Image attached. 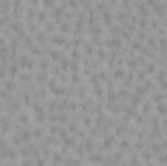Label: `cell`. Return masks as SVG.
Returning <instances> with one entry per match:
<instances>
[{
    "mask_svg": "<svg viewBox=\"0 0 167 166\" xmlns=\"http://www.w3.org/2000/svg\"><path fill=\"white\" fill-rule=\"evenodd\" d=\"M158 111H159V113H167V106H161V104H158Z\"/></svg>",
    "mask_w": 167,
    "mask_h": 166,
    "instance_id": "cell-2",
    "label": "cell"
},
{
    "mask_svg": "<svg viewBox=\"0 0 167 166\" xmlns=\"http://www.w3.org/2000/svg\"><path fill=\"white\" fill-rule=\"evenodd\" d=\"M64 41H66V39H64L62 35H56V37H53V43H55V45H64Z\"/></svg>",
    "mask_w": 167,
    "mask_h": 166,
    "instance_id": "cell-1",
    "label": "cell"
}]
</instances>
